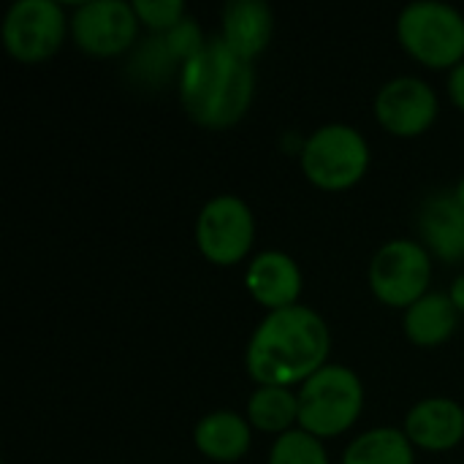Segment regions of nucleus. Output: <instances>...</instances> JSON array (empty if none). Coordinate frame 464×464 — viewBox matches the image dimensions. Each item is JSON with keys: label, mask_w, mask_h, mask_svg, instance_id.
<instances>
[{"label": "nucleus", "mask_w": 464, "mask_h": 464, "mask_svg": "<svg viewBox=\"0 0 464 464\" xmlns=\"http://www.w3.org/2000/svg\"><path fill=\"white\" fill-rule=\"evenodd\" d=\"M332 332L326 321L307 304L266 313L256 326L245 367L258 386H302L329 364Z\"/></svg>", "instance_id": "nucleus-1"}, {"label": "nucleus", "mask_w": 464, "mask_h": 464, "mask_svg": "<svg viewBox=\"0 0 464 464\" xmlns=\"http://www.w3.org/2000/svg\"><path fill=\"white\" fill-rule=\"evenodd\" d=\"M163 41H166L169 52L174 54V60H177L179 65H185L190 57H196V54L207 46L209 38L201 33V27H198L196 19L185 16L174 30H169V33L163 35Z\"/></svg>", "instance_id": "nucleus-22"}, {"label": "nucleus", "mask_w": 464, "mask_h": 464, "mask_svg": "<svg viewBox=\"0 0 464 464\" xmlns=\"http://www.w3.org/2000/svg\"><path fill=\"white\" fill-rule=\"evenodd\" d=\"M296 392L299 427L321 440L345 435L364 411V383L345 364H326Z\"/></svg>", "instance_id": "nucleus-3"}, {"label": "nucleus", "mask_w": 464, "mask_h": 464, "mask_svg": "<svg viewBox=\"0 0 464 464\" xmlns=\"http://www.w3.org/2000/svg\"><path fill=\"white\" fill-rule=\"evenodd\" d=\"M343 464H416V446L402 430L375 427L348 443Z\"/></svg>", "instance_id": "nucleus-18"}, {"label": "nucleus", "mask_w": 464, "mask_h": 464, "mask_svg": "<svg viewBox=\"0 0 464 464\" xmlns=\"http://www.w3.org/2000/svg\"><path fill=\"white\" fill-rule=\"evenodd\" d=\"M457 321H459V313H457L451 296L440 294V291H430L427 296H421L416 304H411L405 310L402 329L413 345L438 348L454 337Z\"/></svg>", "instance_id": "nucleus-16"}, {"label": "nucleus", "mask_w": 464, "mask_h": 464, "mask_svg": "<svg viewBox=\"0 0 464 464\" xmlns=\"http://www.w3.org/2000/svg\"><path fill=\"white\" fill-rule=\"evenodd\" d=\"M402 432L416 449L451 451L464 440V408L449 397H427L408 411Z\"/></svg>", "instance_id": "nucleus-12"}, {"label": "nucleus", "mask_w": 464, "mask_h": 464, "mask_svg": "<svg viewBox=\"0 0 464 464\" xmlns=\"http://www.w3.org/2000/svg\"><path fill=\"white\" fill-rule=\"evenodd\" d=\"M256 242V218L250 207L231 193L209 198L196 220V245L215 266H234L247 258Z\"/></svg>", "instance_id": "nucleus-8"}, {"label": "nucleus", "mask_w": 464, "mask_h": 464, "mask_svg": "<svg viewBox=\"0 0 464 464\" xmlns=\"http://www.w3.org/2000/svg\"><path fill=\"white\" fill-rule=\"evenodd\" d=\"M68 33L71 16L57 0H16L0 24L5 52L24 65L49 60Z\"/></svg>", "instance_id": "nucleus-7"}, {"label": "nucleus", "mask_w": 464, "mask_h": 464, "mask_svg": "<svg viewBox=\"0 0 464 464\" xmlns=\"http://www.w3.org/2000/svg\"><path fill=\"white\" fill-rule=\"evenodd\" d=\"M269 464H329V451L321 438L296 427L275 438L269 449Z\"/></svg>", "instance_id": "nucleus-20"}, {"label": "nucleus", "mask_w": 464, "mask_h": 464, "mask_svg": "<svg viewBox=\"0 0 464 464\" xmlns=\"http://www.w3.org/2000/svg\"><path fill=\"white\" fill-rule=\"evenodd\" d=\"M432 253L416 239H392L370 261V288L378 302L408 310L430 294Z\"/></svg>", "instance_id": "nucleus-6"}, {"label": "nucleus", "mask_w": 464, "mask_h": 464, "mask_svg": "<svg viewBox=\"0 0 464 464\" xmlns=\"http://www.w3.org/2000/svg\"><path fill=\"white\" fill-rule=\"evenodd\" d=\"M193 443L209 462H239L253 446V427L247 416H239L237 411H212L196 421Z\"/></svg>", "instance_id": "nucleus-15"}, {"label": "nucleus", "mask_w": 464, "mask_h": 464, "mask_svg": "<svg viewBox=\"0 0 464 464\" xmlns=\"http://www.w3.org/2000/svg\"><path fill=\"white\" fill-rule=\"evenodd\" d=\"M449 296H451V302H454L457 313H464V275H459V277L451 283V291H449Z\"/></svg>", "instance_id": "nucleus-24"}, {"label": "nucleus", "mask_w": 464, "mask_h": 464, "mask_svg": "<svg viewBox=\"0 0 464 464\" xmlns=\"http://www.w3.org/2000/svg\"><path fill=\"white\" fill-rule=\"evenodd\" d=\"M275 16L264 0H231L220 14V38L245 60H256L272 41Z\"/></svg>", "instance_id": "nucleus-14"}, {"label": "nucleus", "mask_w": 464, "mask_h": 464, "mask_svg": "<svg viewBox=\"0 0 464 464\" xmlns=\"http://www.w3.org/2000/svg\"><path fill=\"white\" fill-rule=\"evenodd\" d=\"M454 196H457V201L464 207V177L457 182V188H454Z\"/></svg>", "instance_id": "nucleus-25"}, {"label": "nucleus", "mask_w": 464, "mask_h": 464, "mask_svg": "<svg viewBox=\"0 0 464 464\" xmlns=\"http://www.w3.org/2000/svg\"><path fill=\"white\" fill-rule=\"evenodd\" d=\"M370 141L364 133L345 122H329L315 128L299 150V163L304 177L329 193L348 190L364 179L370 171Z\"/></svg>", "instance_id": "nucleus-5"}, {"label": "nucleus", "mask_w": 464, "mask_h": 464, "mask_svg": "<svg viewBox=\"0 0 464 464\" xmlns=\"http://www.w3.org/2000/svg\"><path fill=\"white\" fill-rule=\"evenodd\" d=\"M421 245L443 264L464 261V207L454 190H440L424 198L419 209Z\"/></svg>", "instance_id": "nucleus-13"}, {"label": "nucleus", "mask_w": 464, "mask_h": 464, "mask_svg": "<svg viewBox=\"0 0 464 464\" xmlns=\"http://www.w3.org/2000/svg\"><path fill=\"white\" fill-rule=\"evenodd\" d=\"M179 68L182 65L169 52L163 35H155V33L144 38L141 44H136L128 60V76L144 87H163L174 73L179 76Z\"/></svg>", "instance_id": "nucleus-19"}, {"label": "nucleus", "mask_w": 464, "mask_h": 464, "mask_svg": "<svg viewBox=\"0 0 464 464\" xmlns=\"http://www.w3.org/2000/svg\"><path fill=\"white\" fill-rule=\"evenodd\" d=\"M440 114L438 92L419 76H394L375 95V117L392 136L416 139L427 133Z\"/></svg>", "instance_id": "nucleus-10"}, {"label": "nucleus", "mask_w": 464, "mask_h": 464, "mask_svg": "<svg viewBox=\"0 0 464 464\" xmlns=\"http://www.w3.org/2000/svg\"><path fill=\"white\" fill-rule=\"evenodd\" d=\"M449 98L459 111H464V60L454 71H449Z\"/></svg>", "instance_id": "nucleus-23"}, {"label": "nucleus", "mask_w": 464, "mask_h": 464, "mask_svg": "<svg viewBox=\"0 0 464 464\" xmlns=\"http://www.w3.org/2000/svg\"><path fill=\"white\" fill-rule=\"evenodd\" d=\"M133 11L139 22L150 27L155 35H166L188 16L182 0H133Z\"/></svg>", "instance_id": "nucleus-21"}, {"label": "nucleus", "mask_w": 464, "mask_h": 464, "mask_svg": "<svg viewBox=\"0 0 464 464\" xmlns=\"http://www.w3.org/2000/svg\"><path fill=\"white\" fill-rule=\"evenodd\" d=\"M139 16L125 0H87L71 11V38L92 57H117L136 49Z\"/></svg>", "instance_id": "nucleus-9"}, {"label": "nucleus", "mask_w": 464, "mask_h": 464, "mask_svg": "<svg viewBox=\"0 0 464 464\" xmlns=\"http://www.w3.org/2000/svg\"><path fill=\"white\" fill-rule=\"evenodd\" d=\"M245 285L250 296L269 313L299 304L304 280L299 264L283 250H264L253 256L245 272Z\"/></svg>", "instance_id": "nucleus-11"}, {"label": "nucleus", "mask_w": 464, "mask_h": 464, "mask_svg": "<svg viewBox=\"0 0 464 464\" xmlns=\"http://www.w3.org/2000/svg\"><path fill=\"white\" fill-rule=\"evenodd\" d=\"M177 90L185 114L196 125L207 130H226L237 125L253 103L256 68L215 35L179 68Z\"/></svg>", "instance_id": "nucleus-2"}, {"label": "nucleus", "mask_w": 464, "mask_h": 464, "mask_svg": "<svg viewBox=\"0 0 464 464\" xmlns=\"http://www.w3.org/2000/svg\"><path fill=\"white\" fill-rule=\"evenodd\" d=\"M253 430L264 435H285L299 427V392L285 386H258L245 411Z\"/></svg>", "instance_id": "nucleus-17"}, {"label": "nucleus", "mask_w": 464, "mask_h": 464, "mask_svg": "<svg viewBox=\"0 0 464 464\" xmlns=\"http://www.w3.org/2000/svg\"><path fill=\"white\" fill-rule=\"evenodd\" d=\"M402 49L432 71H454L464 60V14L440 0H413L397 16Z\"/></svg>", "instance_id": "nucleus-4"}]
</instances>
